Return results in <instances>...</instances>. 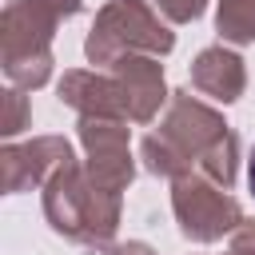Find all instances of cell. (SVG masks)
<instances>
[{
  "mask_svg": "<svg viewBox=\"0 0 255 255\" xmlns=\"http://www.w3.org/2000/svg\"><path fill=\"white\" fill-rule=\"evenodd\" d=\"M171 207H175V219H179L183 235L195 239V243L223 239L227 231H235L243 223V211L227 195V187H219L211 179H199V175H179L175 179Z\"/></svg>",
  "mask_w": 255,
  "mask_h": 255,
  "instance_id": "5b68a950",
  "label": "cell"
},
{
  "mask_svg": "<svg viewBox=\"0 0 255 255\" xmlns=\"http://www.w3.org/2000/svg\"><path fill=\"white\" fill-rule=\"evenodd\" d=\"M60 100H64L68 108H76L84 120H128L116 76L64 72V80H60Z\"/></svg>",
  "mask_w": 255,
  "mask_h": 255,
  "instance_id": "9c48e42d",
  "label": "cell"
},
{
  "mask_svg": "<svg viewBox=\"0 0 255 255\" xmlns=\"http://www.w3.org/2000/svg\"><path fill=\"white\" fill-rule=\"evenodd\" d=\"M108 255H155L147 243H120V247H112Z\"/></svg>",
  "mask_w": 255,
  "mask_h": 255,
  "instance_id": "9a60e30c",
  "label": "cell"
},
{
  "mask_svg": "<svg viewBox=\"0 0 255 255\" xmlns=\"http://www.w3.org/2000/svg\"><path fill=\"white\" fill-rule=\"evenodd\" d=\"M116 84L124 100V116L135 124H147L163 104V68L151 56H124L116 64Z\"/></svg>",
  "mask_w": 255,
  "mask_h": 255,
  "instance_id": "ba28073f",
  "label": "cell"
},
{
  "mask_svg": "<svg viewBox=\"0 0 255 255\" xmlns=\"http://www.w3.org/2000/svg\"><path fill=\"white\" fill-rule=\"evenodd\" d=\"M80 0H16L4 8L0 44H4V72L16 88H40L52 76V32L60 20L76 16Z\"/></svg>",
  "mask_w": 255,
  "mask_h": 255,
  "instance_id": "7a4b0ae2",
  "label": "cell"
},
{
  "mask_svg": "<svg viewBox=\"0 0 255 255\" xmlns=\"http://www.w3.org/2000/svg\"><path fill=\"white\" fill-rule=\"evenodd\" d=\"M227 131L231 128L223 124L219 112H211L207 104L191 100L187 92H175V100H171L159 131H151L143 139V163L155 175L179 179L191 167H199Z\"/></svg>",
  "mask_w": 255,
  "mask_h": 255,
  "instance_id": "6da1fadb",
  "label": "cell"
},
{
  "mask_svg": "<svg viewBox=\"0 0 255 255\" xmlns=\"http://www.w3.org/2000/svg\"><path fill=\"white\" fill-rule=\"evenodd\" d=\"M44 215L64 239L104 247L120 223V195L100 191L88 179V171L76 159H68L44 183Z\"/></svg>",
  "mask_w": 255,
  "mask_h": 255,
  "instance_id": "3957f363",
  "label": "cell"
},
{
  "mask_svg": "<svg viewBox=\"0 0 255 255\" xmlns=\"http://www.w3.org/2000/svg\"><path fill=\"white\" fill-rule=\"evenodd\" d=\"M215 28L231 44H251L255 40V0H219Z\"/></svg>",
  "mask_w": 255,
  "mask_h": 255,
  "instance_id": "8fae6325",
  "label": "cell"
},
{
  "mask_svg": "<svg viewBox=\"0 0 255 255\" xmlns=\"http://www.w3.org/2000/svg\"><path fill=\"white\" fill-rule=\"evenodd\" d=\"M247 179H251V195H255V151H251V159H247Z\"/></svg>",
  "mask_w": 255,
  "mask_h": 255,
  "instance_id": "2e32d148",
  "label": "cell"
},
{
  "mask_svg": "<svg viewBox=\"0 0 255 255\" xmlns=\"http://www.w3.org/2000/svg\"><path fill=\"white\" fill-rule=\"evenodd\" d=\"M24 120H28V108H24V96L12 88V92H4V135H16L20 128H24Z\"/></svg>",
  "mask_w": 255,
  "mask_h": 255,
  "instance_id": "7c38bea8",
  "label": "cell"
},
{
  "mask_svg": "<svg viewBox=\"0 0 255 255\" xmlns=\"http://www.w3.org/2000/svg\"><path fill=\"white\" fill-rule=\"evenodd\" d=\"M72 159L68 139L60 135H40L32 143H8L0 151V175H4V191H24L36 183H48L52 171H60Z\"/></svg>",
  "mask_w": 255,
  "mask_h": 255,
  "instance_id": "52a82bcc",
  "label": "cell"
},
{
  "mask_svg": "<svg viewBox=\"0 0 255 255\" xmlns=\"http://www.w3.org/2000/svg\"><path fill=\"white\" fill-rule=\"evenodd\" d=\"M227 255H255V223H239L235 227V239H231V251Z\"/></svg>",
  "mask_w": 255,
  "mask_h": 255,
  "instance_id": "5bb4252c",
  "label": "cell"
},
{
  "mask_svg": "<svg viewBox=\"0 0 255 255\" xmlns=\"http://www.w3.org/2000/svg\"><path fill=\"white\" fill-rule=\"evenodd\" d=\"M80 139L88 147V179L108 191V195H120L131 175H135V163L128 155V128L124 120H80Z\"/></svg>",
  "mask_w": 255,
  "mask_h": 255,
  "instance_id": "8992f818",
  "label": "cell"
},
{
  "mask_svg": "<svg viewBox=\"0 0 255 255\" xmlns=\"http://www.w3.org/2000/svg\"><path fill=\"white\" fill-rule=\"evenodd\" d=\"M167 20H175V24H187V20H195L199 12H203V4L207 0H151Z\"/></svg>",
  "mask_w": 255,
  "mask_h": 255,
  "instance_id": "4fadbf2b",
  "label": "cell"
},
{
  "mask_svg": "<svg viewBox=\"0 0 255 255\" xmlns=\"http://www.w3.org/2000/svg\"><path fill=\"white\" fill-rule=\"evenodd\" d=\"M191 84H195V92L231 104V100L243 96L247 72H243V60H239L235 52H227V48H207V52H199L195 64H191Z\"/></svg>",
  "mask_w": 255,
  "mask_h": 255,
  "instance_id": "30bf717a",
  "label": "cell"
},
{
  "mask_svg": "<svg viewBox=\"0 0 255 255\" xmlns=\"http://www.w3.org/2000/svg\"><path fill=\"white\" fill-rule=\"evenodd\" d=\"M171 44L175 36L143 0H112L100 8L84 52L92 64H120L124 56H163L171 52Z\"/></svg>",
  "mask_w": 255,
  "mask_h": 255,
  "instance_id": "277c9868",
  "label": "cell"
}]
</instances>
